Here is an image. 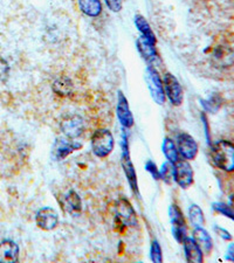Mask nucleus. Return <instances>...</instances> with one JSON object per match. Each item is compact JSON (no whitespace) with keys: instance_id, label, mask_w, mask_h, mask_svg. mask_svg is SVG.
<instances>
[{"instance_id":"1","label":"nucleus","mask_w":234,"mask_h":263,"mask_svg":"<svg viewBox=\"0 0 234 263\" xmlns=\"http://www.w3.org/2000/svg\"><path fill=\"white\" fill-rule=\"evenodd\" d=\"M211 157L217 167L226 172H234V144L218 141L211 147Z\"/></svg>"},{"instance_id":"2","label":"nucleus","mask_w":234,"mask_h":263,"mask_svg":"<svg viewBox=\"0 0 234 263\" xmlns=\"http://www.w3.org/2000/svg\"><path fill=\"white\" fill-rule=\"evenodd\" d=\"M114 136L107 129H99L92 137V150L99 158H105L114 150Z\"/></svg>"},{"instance_id":"3","label":"nucleus","mask_w":234,"mask_h":263,"mask_svg":"<svg viewBox=\"0 0 234 263\" xmlns=\"http://www.w3.org/2000/svg\"><path fill=\"white\" fill-rule=\"evenodd\" d=\"M122 157H121V163L123 171L125 173L127 180L129 182L131 190L134 191L136 194H138V182H137V176H136V171L134 168L133 162L130 159V154H129V145H128V139L125 134H123L122 137Z\"/></svg>"},{"instance_id":"4","label":"nucleus","mask_w":234,"mask_h":263,"mask_svg":"<svg viewBox=\"0 0 234 263\" xmlns=\"http://www.w3.org/2000/svg\"><path fill=\"white\" fill-rule=\"evenodd\" d=\"M147 83L148 88L150 90V94L152 99L158 104H164L165 103V91L163 87V82L159 78L158 73L152 66H149L147 68Z\"/></svg>"},{"instance_id":"5","label":"nucleus","mask_w":234,"mask_h":263,"mask_svg":"<svg viewBox=\"0 0 234 263\" xmlns=\"http://www.w3.org/2000/svg\"><path fill=\"white\" fill-rule=\"evenodd\" d=\"M173 179L182 189H189L193 184V170L185 159H178L173 164Z\"/></svg>"},{"instance_id":"6","label":"nucleus","mask_w":234,"mask_h":263,"mask_svg":"<svg viewBox=\"0 0 234 263\" xmlns=\"http://www.w3.org/2000/svg\"><path fill=\"white\" fill-rule=\"evenodd\" d=\"M170 220L172 223V234L173 237L178 242L183 243V241L186 237V223L184 215H183L182 211L177 205H171L169 210Z\"/></svg>"},{"instance_id":"7","label":"nucleus","mask_w":234,"mask_h":263,"mask_svg":"<svg viewBox=\"0 0 234 263\" xmlns=\"http://www.w3.org/2000/svg\"><path fill=\"white\" fill-rule=\"evenodd\" d=\"M163 87L164 91L167 92V96L171 101L173 105H181L184 100V94H183V89L178 80L174 78L172 74L167 73L164 74L163 78Z\"/></svg>"},{"instance_id":"8","label":"nucleus","mask_w":234,"mask_h":263,"mask_svg":"<svg viewBox=\"0 0 234 263\" xmlns=\"http://www.w3.org/2000/svg\"><path fill=\"white\" fill-rule=\"evenodd\" d=\"M177 146L178 154L186 160L194 159L198 154V144L189 134L183 133L177 136Z\"/></svg>"},{"instance_id":"9","label":"nucleus","mask_w":234,"mask_h":263,"mask_svg":"<svg viewBox=\"0 0 234 263\" xmlns=\"http://www.w3.org/2000/svg\"><path fill=\"white\" fill-rule=\"evenodd\" d=\"M35 221L38 227L44 231H52L59 223V215L57 211L50 209V207H44L38 211L35 215Z\"/></svg>"},{"instance_id":"10","label":"nucleus","mask_w":234,"mask_h":263,"mask_svg":"<svg viewBox=\"0 0 234 263\" xmlns=\"http://www.w3.org/2000/svg\"><path fill=\"white\" fill-rule=\"evenodd\" d=\"M116 215L124 226L135 227L137 226V216H136L133 206L127 199H120L116 206Z\"/></svg>"},{"instance_id":"11","label":"nucleus","mask_w":234,"mask_h":263,"mask_svg":"<svg viewBox=\"0 0 234 263\" xmlns=\"http://www.w3.org/2000/svg\"><path fill=\"white\" fill-rule=\"evenodd\" d=\"M61 130L68 138H78L83 133V120L78 115L68 116L61 123Z\"/></svg>"},{"instance_id":"12","label":"nucleus","mask_w":234,"mask_h":263,"mask_svg":"<svg viewBox=\"0 0 234 263\" xmlns=\"http://www.w3.org/2000/svg\"><path fill=\"white\" fill-rule=\"evenodd\" d=\"M61 206L68 214L78 216L82 211V201L74 190H69L61 198Z\"/></svg>"},{"instance_id":"13","label":"nucleus","mask_w":234,"mask_h":263,"mask_svg":"<svg viewBox=\"0 0 234 263\" xmlns=\"http://www.w3.org/2000/svg\"><path fill=\"white\" fill-rule=\"evenodd\" d=\"M117 117L124 128H131L134 125V116L130 111L129 103L122 91H118L117 96Z\"/></svg>"},{"instance_id":"14","label":"nucleus","mask_w":234,"mask_h":263,"mask_svg":"<svg viewBox=\"0 0 234 263\" xmlns=\"http://www.w3.org/2000/svg\"><path fill=\"white\" fill-rule=\"evenodd\" d=\"M137 48L139 54L142 55V58L148 63H150V66L157 65V62H159V58L156 53L155 45L151 44L147 37L140 35L137 39Z\"/></svg>"},{"instance_id":"15","label":"nucleus","mask_w":234,"mask_h":263,"mask_svg":"<svg viewBox=\"0 0 234 263\" xmlns=\"http://www.w3.org/2000/svg\"><path fill=\"white\" fill-rule=\"evenodd\" d=\"M19 260V247L13 241L6 240L0 243V262L13 263Z\"/></svg>"},{"instance_id":"16","label":"nucleus","mask_w":234,"mask_h":263,"mask_svg":"<svg viewBox=\"0 0 234 263\" xmlns=\"http://www.w3.org/2000/svg\"><path fill=\"white\" fill-rule=\"evenodd\" d=\"M80 144H75L73 142L67 141V139H57L53 146V157L55 160H62L67 156H69L71 152L76 148H79Z\"/></svg>"},{"instance_id":"17","label":"nucleus","mask_w":234,"mask_h":263,"mask_svg":"<svg viewBox=\"0 0 234 263\" xmlns=\"http://www.w3.org/2000/svg\"><path fill=\"white\" fill-rule=\"evenodd\" d=\"M184 250H185V256L187 262H193V263H201L204 260L203 256V250L197 245V242L193 240V237H185L184 241Z\"/></svg>"},{"instance_id":"18","label":"nucleus","mask_w":234,"mask_h":263,"mask_svg":"<svg viewBox=\"0 0 234 263\" xmlns=\"http://www.w3.org/2000/svg\"><path fill=\"white\" fill-rule=\"evenodd\" d=\"M193 240L197 242V245L201 247L204 253L208 254L213 247V242H212V237L208 234L207 231L204 230L203 227H195L193 231Z\"/></svg>"},{"instance_id":"19","label":"nucleus","mask_w":234,"mask_h":263,"mask_svg":"<svg viewBox=\"0 0 234 263\" xmlns=\"http://www.w3.org/2000/svg\"><path fill=\"white\" fill-rule=\"evenodd\" d=\"M79 6L80 10L88 16H97L102 12L100 0H79Z\"/></svg>"},{"instance_id":"20","label":"nucleus","mask_w":234,"mask_h":263,"mask_svg":"<svg viewBox=\"0 0 234 263\" xmlns=\"http://www.w3.org/2000/svg\"><path fill=\"white\" fill-rule=\"evenodd\" d=\"M135 25H136V27L138 28V31L142 33V35L144 37H147V39L150 41L151 44L156 45L155 34H154V32H152L150 25L148 24V21L144 19V16L136 15L135 16Z\"/></svg>"},{"instance_id":"21","label":"nucleus","mask_w":234,"mask_h":263,"mask_svg":"<svg viewBox=\"0 0 234 263\" xmlns=\"http://www.w3.org/2000/svg\"><path fill=\"white\" fill-rule=\"evenodd\" d=\"M53 90L60 96H68L73 91V83H71L70 79L62 76L53 83Z\"/></svg>"},{"instance_id":"22","label":"nucleus","mask_w":234,"mask_h":263,"mask_svg":"<svg viewBox=\"0 0 234 263\" xmlns=\"http://www.w3.org/2000/svg\"><path fill=\"white\" fill-rule=\"evenodd\" d=\"M161 147H163V152H164L165 157H167L168 162L174 164L178 159H179L178 158L177 146L171 138H165L163 142V146Z\"/></svg>"},{"instance_id":"23","label":"nucleus","mask_w":234,"mask_h":263,"mask_svg":"<svg viewBox=\"0 0 234 263\" xmlns=\"http://www.w3.org/2000/svg\"><path fill=\"white\" fill-rule=\"evenodd\" d=\"M189 218L191 223L195 227H203L205 223V218H204V213L201 207L198 205H191L189 209Z\"/></svg>"},{"instance_id":"24","label":"nucleus","mask_w":234,"mask_h":263,"mask_svg":"<svg viewBox=\"0 0 234 263\" xmlns=\"http://www.w3.org/2000/svg\"><path fill=\"white\" fill-rule=\"evenodd\" d=\"M202 105L204 107V109L207 110V111L214 112L220 108L221 99L218 95H214V96H212L210 100L202 101Z\"/></svg>"},{"instance_id":"25","label":"nucleus","mask_w":234,"mask_h":263,"mask_svg":"<svg viewBox=\"0 0 234 263\" xmlns=\"http://www.w3.org/2000/svg\"><path fill=\"white\" fill-rule=\"evenodd\" d=\"M160 179H163L165 182H171L173 179V164L167 162L161 165V168L159 170Z\"/></svg>"},{"instance_id":"26","label":"nucleus","mask_w":234,"mask_h":263,"mask_svg":"<svg viewBox=\"0 0 234 263\" xmlns=\"http://www.w3.org/2000/svg\"><path fill=\"white\" fill-rule=\"evenodd\" d=\"M213 210L215 212H218V213H221L223 215L227 216V218H229L234 221V211L231 209V206H227L221 202H215L213 203Z\"/></svg>"},{"instance_id":"27","label":"nucleus","mask_w":234,"mask_h":263,"mask_svg":"<svg viewBox=\"0 0 234 263\" xmlns=\"http://www.w3.org/2000/svg\"><path fill=\"white\" fill-rule=\"evenodd\" d=\"M150 256H151L152 262L160 263L163 261V255H161V249L158 241H154V242H152L151 249H150Z\"/></svg>"},{"instance_id":"28","label":"nucleus","mask_w":234,"mask_h":263,"mask_svg":"<svg viewBox=\"0 0 234 263\" xmlns=\"http://www.w3.org/2000/svg\"><path fill=\"white\" fill-rule=\"evenodd\" d=\"M146 170L148 172H150L152 177L155 178L156 180L160 179V175H159V170L157 167V165L152 162V160H148L147 164H146Z\"/></svg>"},{"instance_id":"29","label":"nucleus","mask_w":234,"mask_h":263,"mask_svg":"<svg viewBox=\"0 0 234 263\" xmlns=\"http://www.w3.org/2000/svg\"><path fill=\"white\" fill-rule=\"evenodd\" d=\"M8 73H10V67L8 63L0 58V81H5L8 78Z\"/></svg>"},{"instance_id":"30","label":"nucleus","mask_w":234,"mask_h":263,"mask_svg":"<svg viewBox=\"0 0 234 263\" xmlns=\"http://www.w3.org/2000/svg\"><path fill=\"white\" fill-rule=\"evenodd\" d=\"M107 6L113 12H120L122 10V2L121 0H104Z\"/></svg>"},{"instance_id":"31","label":"nucleus","mask_w":234,"mask_h":263,"mask_svg":"<svg viewBox=\"0 0 234 263\" xmlns=\"http://www.w3.org/2000/svg\"><path fill=\"white\" fill-rule=\"evenodd\" d=\"M214 231L217 232V234H218V235L221 237V239L227 240V241L232 240V235L229 234V233H228L226 230H224V228H221V227H219V226H215V227H214Z\"/></svg>"},{"instance_id":"32","label":"nucleus","mask_w":234,"mask_h":263,"mask_svg":"<svg viewBox=\"0 0 234 263\" xmlns=\"http://www.w3.org/2000/svg\"><path fill=\"white\" fill-rule=\"evenodd\" d=\"M226 258H227V260H232V261H234V245H231V246H229V248H228V254H227Z\"/></svg>"},{"instance_id":"33","label":"nucleus","mask_w":234,"mask_h":263,"mask_svg":"<svg viewBox=\"0 0 234 263\" xmlns=\"http://www.w3.org/2000/svg\"><path fill=\"white\" fill-rule=\"evenodd\" d=\"M229 205H231V209L234 211V196L229 198Z\"/></svg>"}]
</instances>
